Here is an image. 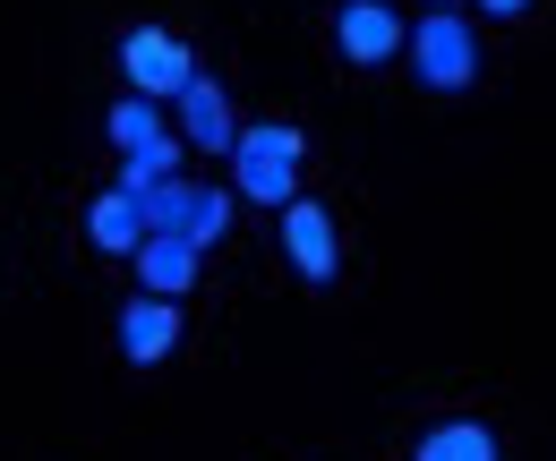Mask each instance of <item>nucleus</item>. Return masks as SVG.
Masks as SVG:
<instances>
[{
    "mask_svg": "<svg viewBox=\"0 0 556 461\" xmlns=\"http://www.w3.org/2000/svg\"><path fill=\"white\" fill-rule=\"evenodd\" d=\"M231 171H240V197L291 205V180H300V129H282V120L240 129V137H231Z\"/></svg>",
    "mask_w": 556,
    "mask_h": 461,
    "instance_id": "1",
    "label": "nucleus"
},
{
    "mask_svg": "<svg viewBox=\"0 0 556 461\" xmlns=\"http://www.w3.org/2000/svg\"><path fill=\"white\" fill-rule=\"evenodd\" d=\"M412 68L437 86V94H463L471 77H480V43H471V26L454 17V9H428L412 26Z\"/></svg>",
    "mask_w": 556,
    "mask_h": 461,
    "instance_id": "2",
    "label": "nucleus"
},
{
    "mask_svg": "<svg viewBox=\"0 0 556 461\" xmlns=\"http://www.w3.org/2000/svg\"><path fill=\"white\" fill-rule=\"evenodd\" d=\"M121 68H129V86H138L146 103H154V94H163V103H180V94H189V77H198L189 43H180V35H163V26H138V35L121 43Z\"/></svg>",
    "mask_w": 556,
    "mask_h": 461,
    "instance_id": "3",
    "label": "nucleus"
},
{
    "mask_svg": "<svg viewBox=\"0 0 556 461\" xmlns=\"http://www.w3.org/2000/svg\"><path fill=\"white\" fill-rule=\"evenodd\" d=\"M172 342H180V308H172V299H154V291H146V299L121 308V350H129L138 368H163V359H172Z\"/></svg>",
    "mask_w": 556,
    "mask_h": 461,
    "instance_id": "4",
    "label": "nucleus"
},
{
    "mask_svg": "<svg viewBox=\"0 0 556 461\" xmlns=\"http://www.w3.org/2000/svg\"><path fill=\"white\" fill-rule=\"evenodd\" d=\"M282 248H291V265L308 273V282H334V265H343V248H334V222H326V205H291L282 214Z\"/></svg>",
    "mask_w": 556,
    "mask_h": 461,
    "instance_id": "5",
    "label": "nucleus"
},
{
    "mask_svg": "<svg viewBox=\"0 0 556 461\" xmlns=\"http://www.w3.org/2000/svg\"><path fill=\"white\" fill-rule=\"evenodd\" d=\"M180 129H189V145H206V154H231V94H223V86H214L206 68H198V77H189V94H180Z\"/></svg>",
    "mask_w": 556,
    "mask_h": 461,
    "instance_id": "6",
    "label": "nucleus"
},
{
    "mask_svg": "<svg viewBox=\"0 0 556 461\" xmlns=\"http://www.w3.org/2000/svg\"><path fill=\"white\" fill-rule=\"evenodd\" d=\"M138 273H146V291H154V299H180V291L198 282V248H189L180 231H146Z\"/></svg>",
    "mask_w": 556,
    "mask_h": 461,
    "instance_id": "7",
    "label": "nucleus"
},
{
    "mask_svg": "<svg viewBox=\"0 0 556 461\" xmlns=\"http://www.w3.org/2000/svg\"><path fill=\"white\" fill-rule=\"evenodd\" d=\"M86 231H94V248L138 257V248H146V205L129 197V189H103V197L86 205Z\"/></svg>",
    "mask_w": 556,
    "mask_h": 461,
    "instance_id": "8",
    "label": "nucleus"
},
{
    "mask_svg": "<svg viewBox=\"0 0 556 461\" xmlns=\"http://www.w3.org/2000/svg\"><path fill=\"white\" fill-rule=\"evenodd\" d=\"M334 43H343L351 61H386V52L403 43V26H394V9H386V0H351L343 17H334Z\"/></svg>",
    "mask_w": 556,
    "mask_h": 461,
    "instance_id": "9",
    "label": "nucleus"
},
{
    "mask_svg": "<svg viewBox=\"0 0 556 461\" xmlns=\"http://www.w3.org/2000/svg\"><path fill=\"white\" fill-rule=\"evenodd\" d=\"M412 461H496V436H488L480 419H445L437 436H419Z\"/></svg>",
    "mask_w": 556,
    "mask_h": 461,
    "instance_id": "10",
    "label": "nucleus"
},
{
    "mask_svg": "<svg viewBox=\"0 0 556 461\" xmlns=\"http://www.w3.org/2000/svg\"><path fill=\"white\" fill-rule=\"evenodd\" d=\"M172 171H180V137H154V145H138V154L121 163V189H129V197H146V189H163Z\"/></svg>",
    "mask_w": 556,
    "mask_h": 461,
    "instance_id": "11",
    "label": "nucleus"
},
{
    "mask_svg": "<svg viewBox=\"0 0 556 461\" xmlns=\"http://www.w3.org/2000/svg\"><path fill=\"white\" fill-rule=\"evenodd\" d=\"M146 231H180V240H189V214H198V189H189V180H163V189H146Z\"/></svg>",
    "mask_w": 556,
    "mask_h": 461,
    "instance_id": "12",
    "label": "nucleus"
},
{
    "mask_svg": "<svg viewBox=\"0 0 556 461\" xmlns=\"http://www.w3.org/2000/svg\"><path fill=\"white\" fill-rule=\"evenodd\" d=\"M103 129H112V145H121V154H138V145H154V137H163V120H154V103H146V94H129V103H112V120H103Z\"/></svg>",
    "mask_w": 556,
    "mask_h": 461,
    "instance_id": "13",
    "label": "nucleus"
},
{
    "mask_svg": "<svg viewBox=\"0 0 556 461\" xmlns=\"http://www.w3.org/2000/svg\"><path fill=\"white\" fill-rule=\"evenodd\" d=\"M223 222H231V197H223V189H198V214H189V248L223 240Z\"/></svg>",
    "mask_w": 556,
    "mask_h": 461,
    "instance_id": "14",
    "label": "nucleus"
},
{
    "mask_svg": "<svg viewBox=\"0 0 556 461\" xmlns=\"http://www.w3.org/2000/svg\"><path fill=\"white\" fill-rule=\"evenodd\" d=\"M480 9H488V17H514V9H522V0H480Z\"/></svg>",
    "mask_w": 556,
    "mask_h": 461,
    "instance_id": "15",
    "label": "nucleus"
},
{
    "mask_svg": "<svg viewBox=\"0 0 556 461\" xmlns=\"http://www.w3.org/2000/svg\"><path fill=\"white\" fill-rule=\"evenodd\" d=\"M428 9H454V0H428Z\"/></svg>",
    "mask_w": 556,
    "mask_h": 461,
    "instance_id": "16",
    "label": "nucleus"
}]
</instances>
